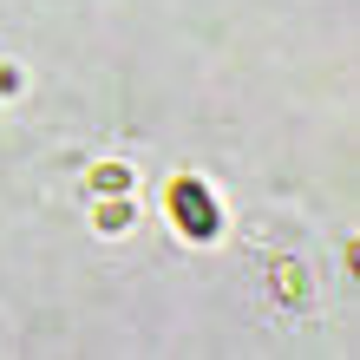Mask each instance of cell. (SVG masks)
<instances>
[{
	"instance_id": "277c9868",
	"label": "cell",
	"mask_w": 360,
	"mask_h": 360,
	"mask_svg": "<svg viewBox=\"0 0 360 360\" xmlns=\"http://www.w3.org/2000/svg\"><path fill=\"white\" fill-rule=\"evenodd\" d=\"M275 288H282L288 302H295V295H302V275H295V262H282V269H275Z\"/></svg>"
},
{
	"instance_id": "6da1fadb",
	"label": "cell",
	"mask_w": 360,
	"mask_h": 360,
	"mask_svg": "<svg viewBox=\"0 0 360 360\" xmlns=\"http://www.w3.org/2000/svg\"><path fill=\"white\" fill-rule=\"evenodd\" d=\"M164 203H171V217H177L184 236H217V203H210V190H203V184L177 177L171 190H164Z\"/></svg>"
},
{
	"instance_id": "7a4b0ae2",
	"label": "cell",
	"mask_w": 360,
	"mask_h": 360,
	"mask_svg": "<svg viewBox=\"0 0 360 360\" xmlns=\"http://www.w3.org/2000/svg\"><path fill=\"white\" fill-rule=\"evenodd\" d=\"M92 184L105 190V197H124V184H131V171H124V164H98V171H92Z\"/></svg>"
},
{
	"instance_id": "3957f363",
	"label": "cell",
	"mask_w": 360,
	"mask_h": 360,
	"mask_svg": "<svg viewBox=\"0 0 360 360\" xmlns=\"http://www.w3.org/2000/svg\"><path fill=\"white\" fill-rule=\"evenodd\" d=\"M131 223V210H124V197L118 203H98V229H124Z\"/></svg>"
}]
</instances>
